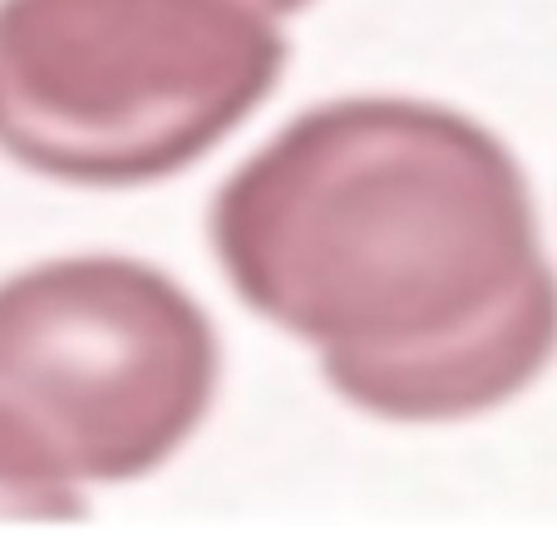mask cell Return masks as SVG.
<instances>
[{"instance_id": "obj_3", "label": "cell", "mask_w": 557, "mask_h": 537, "mask_svg": "<svg viewBox=\"0 0 557 537\" xmlns=\"http://www.w3.org/2000/svg\"><path fill=\"white\" fill-rule=\"evenodd\" d=\"M218 385L212 316L138 257H54L0 282V434L60 484L158 474Z\"/></svg>"}, {"instance_id": "obj_1", "label": "cell", "mask_w": 557, "mask_h": 537, "mask_svg": "<svg viewBox=\"0 0 557 537\" xmlns=\"http://www.w3.org/2000/svg\"><path fill=\"white\" fill-rule=\"evenodd\" d=\"M208 233L237 301L370 420H479L557 355L528 173L463 109L400 95L306 109L218 188Z\"/></svg>"}, {"instance_id": "obj_4", "label": "cell", "mask_w": 557, "mask_h": 537, "mask_svg": "<svg viewBox=\"0 0 557 537\" xmlns=\"http://www.w3.org/2000/svg\"><path fill=\"white\" fill-rule=\"evenodd\" d=\"M85 513L79 488L50 478L0 434V523H74Z\"/></svg>"}, {"instance_id": "obj_2", "label": "cell", "mask_w": 557, "mask_h": 537, "mask_svg": "<svg viewBox=\"0 0 557 537\" xmlns=\"http://www.w3.org/2000/svg\"><path fill=\"white\" fill-rule=\"evenodd\" d=\"M262 0H0V153L74 188L193 168L286 74Z\"/></svg>"}, {"instance_id": "obj_5", "label": "cell", "mask_w": 557, "mask_h": 537, "mask_svg": "<svg viewBox=\"0 0 557 537\" xmlns=\"http://www.w3.org/2000/svg\"><path fill=\"white\" fill-rule=\"evenodd\" d=\"M262 5L276 15V21H286V15H301L306 5H315V0H262Z\"/></svg>"}]
</instances>
